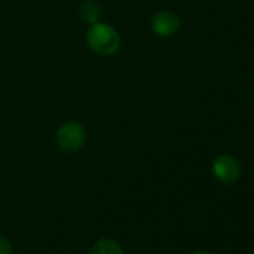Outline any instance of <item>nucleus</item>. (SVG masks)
I'll list each match as a JSON object with an SVG mask.
<instances>
[{"label": "nucleus", "mask_w": 254, "mask_h": 254, "mask_svg": "<svg viewBox=\"0 0 254 254\" xmlns=\"http://www.w3.org/2000/svg\"><path fill=\"white\" fill-rule=\"evenodd\" d=\"M87 44L94 53L100 56H111L120 48L121 41L112 27L96 23L87 32Z\"/></svg>", "instance_id": "1"}, {"label": "nucleus", "mask_w": 254, "mask_h": 254, "mask_svg": "<svg viewBox=\"0 0 254 254\" xmlns=\"http://www.w3.org/2000/svg\"><path fill=\"white\" fill-rule=\"evenodd\" d=\"M85 142V130L84 127L75 121H69L60 127L57 133V144L62 150L67 153L78 151Z\"/></svg>", "instance_id": "2"}, {"label": "nucleus", "mask_w": 254, "mask_h": 254, "mask_svg": "<svg viewBox=\"0 0 254 254\" xmlns=\"http://www.w3.org/2000/svg\"><path fill=\"white\" fill-rule=\"evenodd\" d=\"M212 172L215 178L223 184H233L241 175V165L232 156H220L212 165Z\"/></svg>", "instance_id": "3"}, {"label": "nucleus", "mask_w": 254, "mask_h": 254, "mask_svg": "<svg viewBox=\"0 0 254 254\" xmlns=\"http://www.w3.org/2000/svg\"><path fill=\"white\" fill-rule=\"evenodd\" d=\"M151 26H153V30L157 35H160V36H171V35H174V33L178 32V29H180V20L172 12L162 11V12H157L153 17Z\"/></svg>", "instance_id": "4"}, {"label": "nucleus", "mask_w": 254, "mask_h": 254, "mask_svg": "<svg viewBox=\"0 0 254 254\" xmlns=\"http://www.w3.org/2000/svg\"><path fill=\"white\" fill-rule=\"evenodd\" d=\"M90 254H124L121 245L114 239H100L97 241L91 250Z\"/></svg>", "instance_id": "5"}, {"label": "nucleus", "mask_w": 254, "mask_h": 254, "mask_svg": "<svg viewBox=\"0 0 254 254\" xmlns=\"http://www.w3.org/2000/svg\"><path fill=\"white\" fill-rule=\"evenodd\" d=\"M99 12H100L99 6H96L93 2H88V3H85V5L82 6V17H84L85 20L91 21V23L99 17Z\"/></svg>", "instance_id": "6"}, {"label": "nucleus", "mask_w": 254, "mask_h": 254, "mask_svg": "<svg viewBox=\"0 0 254 254\" xmlns=\"http://www.w3.org/2000/svg\"><path fill=\"white\" fill-rule=\"evenodd\" d=\"M0 254H12V244L8 238L0 235Z\"/></svg>", "instance_id": "7"}, {"label": "nucleus", "mask_w": 254, "mask_h": 254, "mask_svg": "<svg viewBox=\"0 0 254 254\" xmlns=\"http://www.w3.org/2000/svg\"><path fill=\"white\" fill-rule=\"evenodd\" d=\"M193 254H212V253H208V251H196Z\"/></svg>", "instance_id": "8"}, {"label": "nucleus", "mask_w": 254, "mask_h": 254, "mask_svg": "<svg viewBox=\"0 0 254 254\" xmlns=\"http://www.w3.org/2000/svg\"><path fill=\"white\" fill-rule=\"evenodd\" d=\"M253 254H254V253H253Z\"/></svg>", "instance_id": "9"}]
</instances>
